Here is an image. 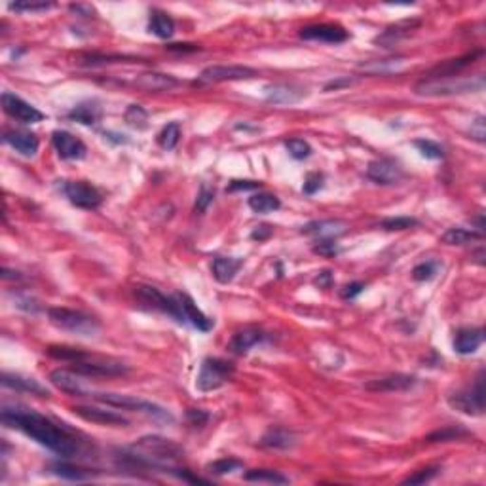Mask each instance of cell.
Returning <instances> with one entry per match:
<instances>
[{
    "label": "cell",
    "mask_w": 486,
    "mask_h": 486,
    "mask_svg": "<svg viewBox=\"0 0 486 486\" xmlns=\"http://www.w3.org/2000/svg\"><path fill=\"white\" fill-rule=\"evenodd\" d=\"M249 207L258 215H266V213H274L281 207L280 198L275 194L270 192H258L253 194L249 198Z\"/></svg>",
    "instance_id": "d6a6232c"
},
{
    "label": "cell",
    "mask_w": 486,
    "mask_h": 486,
    "mask_svg": "<svg viewBox=\"0 0 486 486\" xmlns=\"http://www.w3.org/2000/svg\"><path fill=\"white\" fill-rule=\"evenodd\" d=\"M243 479L249 482H266V485H287L289 479L275 469H251L243 475Z\"/></svg>",
    "instance_id": "836d02e7"
},
{
    "label": "cell",
    "mask_w": 486,
    "mask_h": 486,
    "mask_svg": "<svg viewBox=\"0 0 486 486\" xmlns=\"http://www.w3.org/2000/svg\"><path fill=\"white\" fill-rule=\"evenodd\" d=\"M179 139H181V125L177 122H171L158 133V144L163 150H173L179 144Z\"/></svg>",
    "instance_id": "d590c367"
},
{
    "label": "cell",
    "mask_w": 486,
    "mask_h": 486,
    "mask_svg": "<svg viewBox=\"0 0 486 486\" xmlns=\"http://www.w3.org/2000/svg\"><path fill=\"white\" fill-rule=\"evenodd\" d=\"M477 239H482V232L468 230V228H461V226H454V228H449L441 236V242L444 245H468L471 242H477Z\"/></svg>",
    "instance_id": "1f68e13d"
},
{
    "label": "cell",
    "mask_w": 486,
    "mask_h": 486,
    "mask_svg": "<svg viewBox=\"0 0 486 486\" xmlns=\"http://www.w3.org/2000/svg\"><path fill=\"white\" fill-rule=\"evenodd\" d=\"M471 135H473L479 143H482L485 141V116H479V118L475 120V122H471Z\"/></svg>",
    "instance_id": "816d5d0a"
},
{
    "label": "cell",
    "mask_w": 486,
    "mask_h": 486,
    "mask_svg": "<svg viewBox=\"0 0 486 486\" xmlns=\"http://www.w3.org/2000/svg\"><path fill=\"white\" fill-rule=\"evenodd\" d=\"M349 84H351V80H349V78H344V80L330 82V84H327V86H325V89H332V87L337 89V87H340V86H349Z\"/></svg>",
    "instance_id": "6f0895ef"
},
{
    "label": "cell",
    "mask_w": 486,
    "mask_h": 486,
    "mask_svg": "<svg viewBox=\"0 0 486 486\" xmlns=\"http://www.w3.org/2000/svg\"><path fill=\"white\" fill-rule=\"evenodd\" d=\"M213 198H215V192L209 190L207 187H201L200 194H198V200H196V206H194V211L204 213L207 207L213 204Z\"/></svg>",
    "instance_id": "c3c4849f"
},
{
    "label": "cell",
    "mask_w": 486,
    "mask_h": 486,
    "mask_svg": "<svg viewBox=\"0 0 486 486\" xmlns=\"http://www.w3.org/2000/svg\"><path fill=\"white\" fill-rule=\"evenodd\" d=\"M420 223H418V218H412V217H392V218H386V220H382L380 228H384V230L387 232H399V230H409V228H414V226H418Z\"/></svg>",
    "instance_id": "b9f144b4"
},
{
    "label": "cell",
    "mask_w": 486,
    "mask_h": 486,
    "mask_svg": "<svg viewBox=\"0 0 486 486\" xmlns=\"http://www.w3.org/2000/svg\"><path fill=\"white\" fill-rule=\"evenodd\" d=\"M67 118L73 120V122H78V124L95 125L101 120V106L97 103H92V101L80 103L73 111H69Z\"/></svg>",
    "instance_id": "f1b7e54d"
},
{
    "label": "cell",
    "mask_w": 486,
    "mask_h": 486,
    "mask_svg": "<svg viewBox=\"0 0 486 486\" xmlns=\"http://www.w3.org/2000/svg\"><path fill=\"white\" fill-rule=\"evenodd\" d=\"M150 32H154L158 38H171L175 32V21L171 19V15L162 10H152L150 12V21H149Z\"/></svg>",
    "instance_id": "4dcf8cb0"
},
{
    "label": "cell",
    "mask_w": 486,
    "mask_h": 486,
    "mask_svg": "<svg viewBox=\"0 0 486 486\" xmlns=\"http://www.w3.org/2000/svg\"><path fill=\"white\" fill-rule=\"evenodd\" d=\"M261 444L266 447V449L287 450L294 444V435L289 430H283V428H272V430L264 433Z\"/></svg>",
    "instance_id": "f546056e"
},
{
    "label": "cell",
    "mask_w": 486,
    "mask_h": 486,
    "mask_svg": "<svg viewBox=\"0 0 486 486\" xmlns=\"http://www.w3.org/2000/svg\"><path fill=\"white\" fill-rule=\"evenodd\" d=\"M4 143L8 147H12L15 152H19L21 156H35L38 152V137L31 131H21V130H13V131H6L4 133Z\"/></svg>",
    "instance_id": "44dd1931"
},
{
    "label": "cell",
    "mask_w": 486,
    "mask_h": 486,
    "mask_svg": "<svg viewBox=\"0 0 486 486\" xmlns=\"http://www.w3.org/2000/svg\"><path fill=\"white\" fill-rule=\"evenodd\" d=\"M2 386L10 387V390H15V392H27L32 393V395H40V397H48L50 392L40 384L35 378H27V376H21V374H2Z\"/></svg>",
    "instance_id": "4316f807"
},
{
    "label": "cell",
    "mask_w": 486,
    "mask_h": 486,
    "mask_svg": "<svg viewBox=\"0 0 486 486\" xmlns=\"http://www.w3.org/2000/svg\"><path fill=\"white\" fill-rule=\"evenodd\" d=\"M363 289H365V283H361V281H354V283H349V285L344 287L342 291V297L344 299H356L357 294L363 293Z\"/></svg>",
    "instance_id": "f907efd6"
},
{
    "label": "cell",
    "mask_w": 486,
    "mask_h": 486,
    "mask_svg": "<svg viewBox=\"0 0 486 486\" xmlns=\"http://www.w3.org/2000/svg\"><path fill=\"white\" fill-rule=\"evenodd\" d=\"M414 147L418 149V152L422 154L428 160H443L444 150L443 147L435 141H430V139H416L414 141Z\"/></svg>",
    "instance_id": "74e56055"
},
{
    "label": "cell",
    "mask_w": 486,
    "mask_h": 486,
    "mask_svg": "<svg viewBox=\"0 0 486 486\" xmlns=\"http://www.w3.org/2000/svg\"><path fill=\"white\" fill-rule=\"evenodd\" d=\"M69 370L76 373L78 376H87V378H99V376H122L130 373V367L124 363L114 361V359H101L87 354L82 361H75L69 365Z\"/></svg>",
    "instance_id": "ba28073f"
},
{
    "label": "cell",
    "mask_w": 486,
    "mask_h": 486,
    "mask_svg": "<svg viewBox=\"0 0 486 486\" xmlns=\"http://www.w3.org/2000/svg\"><path fill=\"white\" fill-rule=\"evenodd\" d=\"M406 65H409L406 57H387V59H374V61L361 63L359 70H363L365 75L387 76L397 75L401 70H405Z\"/></svg>",
    "instance_id": "7402d4cb"
},
{
    "label": "cell",
    "mask_w": 486,
    "mask_h": 486,
    "mask_svg": "<svg viewBox=\"0 0 486 486\" xmlns=\"http://www.w3.org/2000/svg\"><path fill=\"white\" fill-rule=\"evenodd\" d=\"M51 473L67 480H87L94 479L95 475H97L94 473V471H89V469L70 466V463H56V466L51 468Z\"/></svg>",
    "instance_id": "e575fe53"
},
{
    "label": "cell",
    "mask_w": 486,
    "mask_h": 486,
    "mask_svg": "<svg viewBox=\"0 0 486 486\" xmlns=\"http://www.w3.org/2000/svg\"><path fill=\"white\" fill-rule=\"evenodd\" d=\"M256 76V70L245 65H211L201 70L198 78L192 82V86L204 87L213 86V84H223V82H236V80H249Z\"/></svg>",
    "instance_id": "52a82bcc"
},
{
    "label": "cell",
    "mask_w": 486,
    "mask_h": 486,
    "mask_svg": "<svg viewBox=\"0 0 486 486\" xmlns=\"http://www.w3.org/2000/svg\"><path fill=\"white\" fill-rule=\"evenodd\" d=\"M50 382L63 393L76 395V397L86 395V387L82 386V380H78V374L73 373V370H63V368L51 370Z\"/></svg>",
    "instance_id": "d4e9b609"
},
{
    "label": "cell",
    "mask_w": 486,
    "mask_h": 486,
    "mask_svg": "<svg viewBox=\"0 0 486 486\" xmlns=\"http://www.w3.org/2000/svg\"><path fill=\"white\" fill-rule=\"evenodd\" d=\"M469 433L461 428H444V430H439L435 433L428 435V441L430 443H447V441H458L461 437H468Z\"/></svg>",
    "instance_id": "60d3db41"
},
{
    "label": "cell",
    "mask_w": 486,
    "mask_h": 486,
    "mask_svg": "<svg viewBox=\"0 0 486 486\" xmlns=\"http://www.w3.org/2000/svg\"><path fill=\"white\" fill-rule=\"evenodd\" d=\"M135 297H137V300H141L144 306H149L150 310H156V312L166 313V316H169V318L177 319L179 323L185 321V319H182L181 308H179V304H177L175 297L173 299H169V297H166L163 293H160L156 287H150V285L135 287Z\"/></svg>",
    "instance_id": "9c48e42d"
},
{
    "label": "cell",
    "mask_w": 486,
    "mask_h": 486,
    "mask_svg": "<svg viewBox=\"0 0 486 486\" xmlns=\"http://www.w3.org/2000/svg\"><path fill=\"white\" fill-rule=\"evenodd\" d=\"M242 266H243L242 258L217 256V258H213L211 270H213V275H215V280H217L218 283H230V281L236 278V274L239 272Z\"/></svg>",
    "instance_id": "83f0119b"
},
{
    "label": "cell",
    "mask_w": 486,
    "mask_h": 486,
    "mask_svg": "<svg viewBox=\"0 0 486 486\" xmlns=\"http://www.w3.org/2000/svg\"><path fill=\"white\" fill-rule=\"evenodd\" d=\"M485 342V330L480 327H468V329H460L456 332L454 349L460 356H469L475 354L477 349Z\"/></svg>",
    "instance_id": "603a6c76"
},
{
    "label": "cell",
    "mask_w": 486,
    "mask_h": 486,
    "mask_svg": "<svg viewBox=\"0 0 486 486\" xmlns=\"http://www.w3.org/2000/svg\"><path fill=\"white\" fill-rule=\"evenodd\" d=\"M76 416H80L82 420L86 422H92V424H101V425H130V420L124 418L122 414L114 411H108V409H97V406H87V405H78L73 409Z\"/></svg>",
    "instance_id": "2e32d148"
},
{
    "label": "cell",
    "mask_w": 486,
    "mask_h": 486,
    "mask_svg": "<svg viewBox=\"0 0 486 486\" xmlns=\"http://www.w3.org/2000/svg\"><path fill=\"white\" fill-rule=\"evenodd\" d=\"M8 8L13 10V12L40 13V12H48L50 8H54V2H29V0H23V2H12Z\"/></svg>",
    "instance_id": "7bdbcfd3"
},
{
    "label": "cell",
    "mask_w": 486,
    "mask_h": 486,
    "mask_svg": "<svg viewBox=\"0 0 486 486\" xmlns=\"http://www.w3.org/2000/svg\"><path fill=\"white\" fill-rule=\"evenodd\" d=\"M403 169L397 162H393L390 158H382V160H374V162L368 163L367 168V177L376 185H382V187H390V185H395L403 179Z\"/></svg>",
    "instance_id": "7c38bea8"
},
{
    "label": "cell",
    "mask_w": 486,
    "mask_h": 486,
    "mask_svg": "<svg viewBox=\"0 0 486 486\" xmlns=\"http://www.w3.org/2000/svg\"><path fill=\"white\" fill-rule=\"evenodd\" d=\"M175 300H177V304L181 308L182 319L192 325L194 329L201 330V332H209V330L213 329V325H215L213 323V319L207 318L206 313L201 312L200 308L196 306V302H194L188 294L177 293L175 294Z\"/></svg>",
    "instance_id": "e0dca14e"
},
{
    "label": "cell",
    "mask_w": 486,
    "mask_h": 486,
    "mask_svg": "<svg viewBox=\"0 0 486 486\" xmlns=\"http://www.w3.org/2000/svg\"><path fill=\"white\" fill-rule=\"evenodd\" d=\"M485 87V76H425L414 86L416 95L422 97H447L480 92Z\"/></svg>",
    "instance_id": "7a4b0ae2"
},
{
    "label": "cell",
    "mask_w": 486,
    "mask_h": 486,
    "mask_svg": "<svg viewBox=\"0 0 486 486\" xmlns=\"http://www.w3.org/2000/svg\"><path fill=\"white\" fill-rule=\"evenodd\" d=\"M169 51H179V54H187V51H198L200 50V46H196V44H171V46H168Z\"/></svg>",
    "instance_id": "11a10c76"
},
{
    "label": "cell",
    "mask_w": 486,
    "mask_h": 486,
    "mask_svg": "<svg viewBox=\"0 0 486 486\" xmlns=\"http://www.w3.org/2000/svg\"><path fill=\"white\" fill-rule=\"evenodd\" d=\"M51 143H54L57 154L63 160H82V158H86V144L69 131H54L51 133Z\"/></svg>",
    "instance_id": "9a60e30c"
},
{
    "label": "cell",
    "mask_w": 486,
    "mask_h": 486,
    "mask_svg": "<svg viewBox=\"0 0 486 486\" xmlns=\"http://www.w3.org/2000/svg\"><path fill=\"white\" fill-rule=\"evenodd\" d=\"M234 373H236V368L232 363L218 359V357H206L201 361L200 373L196 378V387L200 392H215L218 387L228 384Z\"/></svg>",
    "instance_id": "5b68a950"
},
{
    "label": "cell",
    "mask_w": 486,
    "mask_h": 486,
    "mask_svg": "<svg viewBox=\"0 0 486 486\" xmlns=\"http://www.w3.org/2000/svg\"><path fill=\"white\" fill-rule=\"evenodd\" d=\"M308 95L306 87L299 86V84H270L266 86V99L274 105H294Z\"/></svg>",
    "instance_id": "ac0fdd59"
},
{
    "label": "cell",
    "mask_w": 486,
    "mask_h": 486,
    "mask_svg": "<svg viewBox=\"0 0 486 486\" xmlns=\"http://www.w3.org/2000/svg\"><path fill=\"white\" fill-rule=\"evenodd\" d=\"M437 473H439V469L437 468L418 469V471H414V473L409 475V477L403 480V485H424V482H428V480L433 479Z\"/></svg>",
    "instance_id": "f6af8a7d"
},
{
    "label": "cell",
    "mask_w": 486,
    "mask_h": 486,
    "mask_svg": "<svg viewBox=\"0 0 486 486\" xmlns=\"http://www.w3.org/2000/svg\"><path fill=\"white\" fill-rule=\"evenodd\" d=\"M264 340H266V335L261 329L249 327V329L237 330L236 335L232 337L228 348H230V351L237 354V356H243V354H247L251 348H255V346L262 344Z\"/></svg>",
    "instance_id": "cb8c5ba5"
},
{
    "label": "cell",
    "mask_w": 486,
    "mask_h": 486,
    "mask_svg": "<svg viewBox=\"0 0 486 486\" xmlns=\"http://www.w3.org/2000/svg\"><path fill=\"white\" fill-rule=\"evenodd\" d=\"M2 108L10 118L19 120L23 124H38L44 120V114L38 111L37 106H32L31 103H27L25 99H21L19 95L12 94V92L2 94Z\"/></svg>",
    "instance_id": "8fae6325"
},
{
    "label": "cell",
    "mask_w": 486,
    "mask_h": 486,
    "mask_svg": "<svg viewBox=\"0 0 486 486\" xmlns=\"http://www.w3.org/2000/svg\"><path fill=\"white\" fill-rule=\"evenodd\" d=\"M243 468V461L236 460V458H223V460L213 461L207 466V471L213 475H226L232 473V471H237V469Z\"/></svg>",
    "instance_id": "f35d334b"
},
{
    "label": "cell",
    "mask_w": 486,
    "mask_h": 486,
    "mask_svg": "<svg viewBox=\"0 0 486 486\" xmlns=\"http://www.w3.org/2000/svg\"><path fill=\"white\" fill-rule=\"evenodd\" d=\"M437 272H439V264H437V262L425 261L420 262L418 266H414V270H412V278L416 281H430L435 278Z\"/></svg>",
    "instance_id": "ee69618b"
},
{
    "label": "cell",
    "mask_w": 486,
    "mask_h": 486,
    "mask_svg": "<svg viewBox=\"0 0 486 486\" xmlns=\"http://www.w3.org/2000/svg\"><path fill=\"white\" fill-rule=\"evenodd\" d=\"M285 149L289 156L294 158V160H306L312 154V147L306 143L304 139H289V141H285Z\"/></svg>",
    "instance_id": "ab89813d"
},
{
    "label": "cell",
    "mask_w": 486,
    "mask_h": 486,
    "mask_svg": "<svg viewBox=\"0 0 486 486\" xmlns=\"http://www.w3.org/2000/svg\"><path fill=\"white\" fill-rule=\"evenodd\" d=\"M416 376L411 374H386L380 378H374L365 384V390L373 393H392V392H406L416 386Z\"/></svg>",
    "instance_id": "4fadbf2b"
},
{
    "label": "cell",
    "mask_w": 486,
    "mask_h": 486,
    "mask_svg": "<svg viewBox=\"0 0 486 486\" xmlns=\"http://www.w3.org/2000/svg\"><path fill=\"white\" fill-rule=\"evenodd\" d=\"M0 418H2V424L25 433L27 437H31L32 441H37L38 444H42L51 452H56L57 456L73 458L78 452V443H76L75 437H70L67 431L57 428L51 420L38 414L32 409L4 406Z\"/></svg>",
    "instance_id": "6da1fadb"
},
{
    "label": "cell",
    "mask_w": 486,
    "mask_h": 486,
    "mask_svg": "<svg viewBox=\"0 0 486 486\" xmlns=\"http://www.w3.org/2000/svg\"><path fill=\"white\" fill-rule=\"evenodd\" d=\"M48 319L57 329L67 330L78 337H95L101 329L97 319L84 312H78V310H69V308H50Z\"/></svg>",
    "instance_id": "277c9868"
},
{
    "label": "cell",
    "mask_w": 486,
    "mask_h": 486,
    "mask_svg": "<svg viewBox=\"0 0 486 486\" xmlns=\"http://www.w3.org/2000/svg\"><path fill=\"white\" fill-rule=\"evenodd\" d=\"M261 188V182L256 181H232L228 187V192H237V190H256Z\"/></svg>",
    "instance_id": "f5cc1de1"
},
{
    "label": "cell",
    "mask_w": 486,
    "mask_h": 486,
    "mask_svg": "<svg viewBox=\"0 0 486 486\" xmlns=\"http://www.w3.org/2000/svg\"><path fill=\"white\" fill-rule=\"evenodd\" d=\"M63 194L73 206L80 209H97L103 204L99 190L86 181H63Z\"/></svg>",
    "instance_id": "30bf717a"
},
{
    "label": "cell",
    "mask_w": 486,
    "mask_h": 486,
    "mask_svg": "<svg viewBox=\"0 0 486 486\" xmlns=\"http://www.w3.org/2000/svg\"><path fill=\"white\" fill-rule=\"evenodd\" d=\"M95 399L103 403L106 406L113 409H120V411H131V412H141L144 416L152 418L156 422H163V424H171L175 422L173 414L166 411L163 406L152 403V401L139 399L135 395H122V393H95Z\"/></svg>",
    "instance_id": "3957f363"
},
{
    "label": "cell",
    "mask_w": 486,
    "mask_h": 486,
    "mask_svg": "<svg viewBox=\"0 0 486 486\" xmlns=\"http://www.w3.org/2000/svg\"><path fill=\"white\" fill-rule=\"evenodd\" d=\"M348 230V223L340 220V218H325V220H312L306 226L300 228L306 236L319 237V239H335V237L342 236Z\"/></svg>",
    "instance_id": "d6986e66"
},
{
    "label": "cell",
    "mask_w": 486,
    "mask_h": 486,
    "mask_svg": "<svg viewBox=\"0 0 486 486\" xmlns=\"http://www.w3.org/2000/svg\"><path fill=\"white\" fill-rule=\"evenodd\" d=\"M135 86L144 92H169L179 86V80L171 75L163 73H143L135 78Z\"/></svg>",
    "instance_id": "484cf974"
},
{
    "label": "cell",
    "mask_w": 486,
    "mask_h": 486,
    "mask_svg": "<svg viewBox=\"0 0 486 486\" xmlns=\"http://www.w3.org/2000/svg\"><path fill=\"white\" fill-rule=\"evenodd\" d=\"M449 405L469 416H480L485 412V373H480L471 386L449 395Z\"/></svg>",
    "instance_id": "8992f818"
},
{
    "label": "cell",
    "mask_w": 486,
    "mask_h": 486,
    "mask_svg": "<svg viewBox=\"0 0 486 486\" xmlns=\"http://www.w3.org/2000/svg\"><path fill=\"white\" fill-rule=\"evenodd\" d=\"M323 187V175L321 173H308V177L304 179V187H302V192L306 196H313V194L321 190Z\"/></svg>",
    "instance_id": "bcb514c9"
},
{
    "label": "cell",
    "mask_w": 486,
    "mask_h": 486,
    "mask_svg": "<svg viewBox=\"0 0 486 486\" xmlns=\"http://www.w3.org/2000/svg\"><path fill=\"white\" fill-rule=\"evenodd\" d=\"M272 234H274V228H272V226L262 225L256 226L255 230H253V234H251V237H253V239H258V242H264V239H268Z\"/></svg>",
    "instance_id": "db71d44e"
},
{
    "label": "cell",
    "mask_w": 486,
    "mask_h": 486,
    "mask_svg": "<svg viewBox=\"0 0 486 486\" xmlns=\"http://www.w3.org/2000/svg\"><path fill=\"white\" fill-rule=\"evenodd\" d=\"M418 27H420V19H403V21H397V23L390 25L382 35L374 38V44H378L382 48H392L395 44H399L401 40L411 37Z\"/></svg>",
    "instance_id": "ffe728a7"
},
{
    "label": "cell",
    "mask_w": 486,
    "mask_h": 486,
    "mask_svg": "<svg viewBox=\"0 0 486 486\" xmlns=\"http://www.w3.org/2000/svg\"><path fill=\"white\" fill-rule=\"evenodd\" d=\"M330 281H332V275H330L329 270H325V272H319V275L316 278V285H319L321 289H327L330 285Z\"/></svg>",
    "instance_id": "9f6ffc18"
},
{
    "label": "cell",
    "mask_w": 486,
    "mask_h": 486,
    "mask_svg": "<svg viewBox=\"0 0 486 486\" xmlns=\"http://www.w3.org/2000/svg\"><path fill=\"white\" fill-rule=\"evenodd\" d=\"M313 253H318L321 256H337L340 253L338 245L335 243V239H319L316 245H313Z\"/></svg>",
    "instance_id": "7dc6e473"
},
{
    "label": "cell",
    "mask_w": 486,
    "mask_h": 486,
    "mask_svg": "<svg viewBox=\"0 0 486 486\" xmlns=\"http://www.w3.org/2000/svg\"><path fill=\"white\" fill-rule=\"evenodd\" d=\"M300 38L304 40H313V42L325 44H342L349 38L348 31L340 25L332 23H319V25H308L300 29Z\"/></svg>",
    "instance_id": "5bb4252c"
},
{
    "label": "cell",
    "mask_w": 486,
    "mask_h": 486,
    "mask_svg": "<svg viewBox=\"0 0 486 486\" xmlns=\"http://www.w3.org/2000/svg\"><path fill=\"white\" fill-rule=\"evenodd\" d=\"M187 418H188V422L192 425H206L207 424V420H209V414L207 412H204V411H200V409H188V412H187Z\"/></svg>",
    "instance_id": "681fc988"
},
{
    "label": "cell",
    "mask_w": 486,
    "mask_h": 486,
    "mask_svg": "<svg viewBox=\"0 0 486 486\" xmlns=\"http://www.w3.org/2000/svg\"><path fill=\"white\" fill-rule=\"evenodd\" d=\"M125 122L135 130H147L149 125V113L141 105H130L124 114Z\"/></svg>",
    "instance_id": "8d00e7d4"
}]
</instances>
